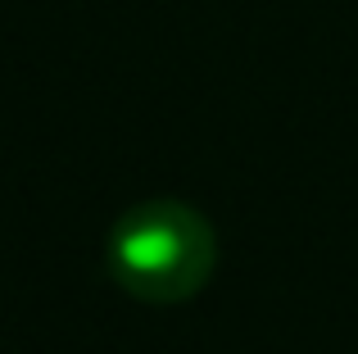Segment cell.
I'll return each mask as SVG.
<instances>
[{
  "mask_svg": "<svg viewBox=\"0 0 358 354\" xmlns=\"http://www.w3.org/2000/svg\"><path fill=\"white\" fill-rule=\"evenodd\" d=\"M109 277L141 304H182L218 273V232L195 204L155 195L122 209L105 236Z\"/></svg>",
  "mask_w": 358,
  "mask_h": 354,
  "instance_id": "obj_1",
  "label": "cell"
}]
</instances>
